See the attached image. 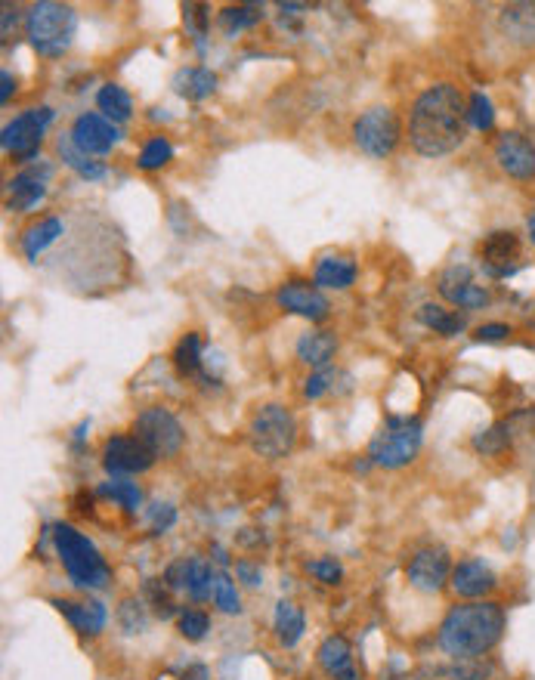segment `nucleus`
<instances>
[{
	"label": "nucleus",
	"instance_id": "nucleus-1",
	"mask_svg": "<svg viewBox=\"0 0 535 680\" xmlns=\"http://www.w3.org/2000/svg\"><path fill=\"white\" fill-rule=\"evenodd\" d=\"M467 99L455 84L427 87L412 106L409 140L421 158L452 155L467 136Z\"/></svg>",
	"mask_w": 535,
	"mask_h": 680
},
{
	"label": "nucleus",
	"instance_id": "nucleus-2",
	"mask_svg": "<svg viewBox=\"0 0 535 680\" xmlns=\"http://www.w3.org/2000/svg\"><path fill=\"white\" fill-rule=\"evenodd\" d=\"M505 634V609L492 600H471L452 606L440 625V646L452 659L486 656Z\"/></svg>",
	"mask_w": 535,
	"mask_h": 680
},
{
	"label": "nucleus",
	"instance_id": "nucleus-3",
	"mask_svg": "<svg viewBox=\"0 0 535 680\" xmlns=\"http://www.w3.org/2000/svg\"><path fill=\"white\" fill-rule=\"evenodd\" d=\"M53 544H56V554L69 572L72 585L78 588H93V591H103L112 582V569L103 560V554L96 551V544L81 535L78 529H72L69 523H56L53 526Z\"/></svg>",
	"mask_w": 535,
	"mask_h": 680
},
{
	"label": "nucleus",
	"instance_id": "nucleus-4",
	"mask_svg": "<svg viewBox=\"0 0 535 680\" xmlns=\"http://www.w3.org/2000/svg\"><path fill=\"white\" fill-rule=\"evenodd\" d=\"M75 31H78V16L65 4L41 0V4H31L25 13V38L47 59H59L69 50L75 41Z\"/></svg>",
	"mask_w": 535,
	"mask_h": 680
},
{
	"label": "nucleus",
	"instance_id": "nucleus-5",
	"mask_svg": "<svg viewBox=\"0 0 535 680\" xmlns=\"http://www.w3.org/2000/svg\"><path fill=\"white\" fill-rule=\"evenodd\" d=\"M424 442V427L418 418H396L390 415L384 427L369 442V461L387 470L406 467Z\"/></svg>",
	"mask_w": 535,
	"mask_h": 680
},
{
	"label": "nucleus",
	"instance_id": "nucleus-6",
	"mask_svg": "<svg viewBox=\"0 0 535 680\" xmlns=\"http://www.w3.org/2000/svg\"><path fill=\"white\" fill-rule=\"evenodd\" d=\"M248 439L260 458H270V461L285 458L297 442V421L279 402L260 405L248 424Z\"/></svg>",
	"mask_w": 535,
	"mask_h": 680
},
{
	"label": "nucleus",
	"instance_id": "nucleus-7",
	"mask_svg": "<svg viewBox=\"0 0 535 680\" xmlns=\"http://www.w3.org/2000/svg\"><path fill=\"white\" fill-rule=\"evenodd\" d=\"M353 140L369 158H390L399 143V118L387 106L365 109L353 121Z\"/></svg>",
	"mask_w": 535,
	"mask_h": 680
},
{
	"label": "nucleus",
	"instance_id": "nucleus-8",
	"mask_svg": "<svg viewBox=\"0 0 535 680\" xmlns=\"http://www.w3.org/2000/svg\"><path fill=\"white\" fill-rule=\"evenodd\" d=\"M133 436H137L155 458H171L183 449V427L161 405L146 408V412L137 415V421H133Z\"/></svg>",
	"mask_w": 535,
	"mask_h": 680
},
{
	"label": "nucleus",
	"instance_id": "nucleus-9",
	"mask_svg": "<svg viewBox=\"0 0 535 680\" xmlns=\"http://www.w3.org/2000/svg\"><path fill=\"white\" fill-rule=\"evenodd\" d=\"M50 121H53V109H47V106L28 109L19 118H13L4 127V140H0L4 143V152L13 155V161L28 164L41 152V143H44V133L50 127Z\"/></svg>",
	"mask_w": 535,
	"mask_h": 680
},
{
	"label": "nucleus",
	"instance_id": "nucleus-10",
	"mask_svg": "<svg viewBox=\"0 0 535 680\" xmlns=\"http://www.w3.org/2000/svg\"><path fill=\"white\" fill-rule=\"evenodd\" d=\"M406 575L409 585L424 591V594H437L446 588V582L452 578V563H449V551L446 548H421L409 563H406Z\"/></svg>",
	"mask_w": 535,
	"mask_h": 680
},
{
	"label": "nucleus",
	"instance_id": "nucleus-11",
	"mask_svg": "<svg viewBox=\"0 0 535 680\" xmlns=\"http://www.w3.org/2000/svg\"><path fill=\"white\" fill-rule=\"evenodd\" d=\"M437 288L452 306H458V310H483V306H489V300H492V294L474 279V272L458 263L440 272Z\"/></svg>",
	"mask_w": 535,
	"mask_h": 680
},
{
	"label": "nucleus",
	"instance_id": "nucleus-12",
	"mask_svg": "<svg viewBox=\"0 0 535 680\" xmlns=\"http://www.w3.org/2000/svg\"><path fill=\"white\" fill-rule=\"evenodd\" d=\"M69 136L84 155L93 158V155H109L121 140V130H118V124H112L99 112H84V115L75 118Z\"/></svg>",
	"mask_w": 535,
	"mask_h": 680
},
{
	"label": "nucleus",
	"instance_id": "nucleus-13",
	"mask_svg": "<svg viewBox=\"0 0 535 680\" xmlns=\"http://www.w3.org/2000/svg\"><path fill=\"white\" fill-rule=\"evenodd\" d=\"M495 161L514 180H535V143L517 130H505L495 140Z\"/></svg>",
	"mask_w": 535,
	"mask_h": 680
},
{
	"label": "nucleus",
	"instance_id": "nucleus-14",
	"mask_svg": "<svg viewBox=\"0 0 535 680\" xmlns=\"http://www.w3.org/2000/svg\"><path fill=\"white\" fill-rule=\"evenodd\" d=\"M155 464V455L143 446L137 436H112L103 449V467L112 476L143 473Z\"/></svg>",
	"mask_w": 535,
	"mask_h": 680
},
{
	"label": "nucleus",
	"instance_id": "nucleus-15",
	"mask_svg": "<svg viewBox=\"0 0 535 680\" xmlns=\"http://www.w3.org/2000/svg\"><path fill=\"white\" fill-rule=\"evenodd\" d=\"M276 300H279L282 310H288V313H294V316H304V319H310V322H322V319L328 316V310H331L328 300H325V294L319 291V285H316V282H304V279H291V282H285V285L279 288Z\"/></svg>",
	"mask_w": 535,
	"mask_h": 680
},
{
	"label": "nucleus",
	"instance_id": "nucleus-16",
	"mask_svg": "<svg viewBox=\"0 0 535 680\" xmlns=\"http://www.w3.org/2000/svg\"><path fill=\"white\" fill-rule=\"evenodd\" d=\"M47 180H50V167H25L7 183V208L10 211H31L35 204L47 195Z\"/></svg>",
	"mask_w": 535,
	"mask_h": 680
},
{
	"label": "nucleus",
	"instance_id": "nucleus-17",
	"mask_svg": "<svg viewBox=\"0 0 535 680\" xmlns=\"http://www.w3.org/2000/svg\"><path fill=\"white\" fill-rule=\"evenodd\" d=\"M449 585H452V591L458 597L480 600V597H486V594H492L498 588V578H495V572L483 560H461L452 569Z\"/></svg>",
	"mask_w": 535,
	"mask_h": 680
},
{
	"label": "nucleus",
	"instance_id": "nucleus-18",
	"mask_svg": "<svg viewBox=\"0 0 535 680\" xmlns=\"http://www.w3.org/2000/svg\"><path fill=\"white\" fill-rule=\"evenodd\" d=\"M501 34L517 44V47H535V4L532 0H520V4H508L498 13Z\"/></svg>",
	"mask_w": 535,
	"mask_h": 680
},
{
	"label": "nucleus",
	"instance_id": "nucleus-19",
	"mask_svg": "<svg viewBox=\"0 0 535 680\" xmlns=\"http://www.w3.org/2000/svg\"><path fill=\"white\" fill-rule=\"evenodd\" d=\"M319 665L334 680H359V671L353 665V646L344 634H331L319 646Z\"/></svg>",
	"mask_w": 535,
	"mask_h": 680
},
{
	"label": "nucleus",
	"instance_id": "nucleus-20",
	"mask_svg": "<svg viewBox=\"0 0 535 680\" xmlns=\"http://www.w3.org/2000/svg\"><path fill=\"white\" fill-rule=\"evenodd\" d=\"M517 254H520V242L511 229L508 232H492L483 242V263L489 269V276H511Z\"/></svg>",
	"mask_w": 535,
	"mask_h": 680
},
{
	"label": "nucleus",
	"instance_id": "nucleus-21",
	"mask_svg": "<svg viewBox=\"0 0 535 680\" xmlns=\"http://www.w3.org/2000/svg\"><path fill=\"white\" fill-rule=\"evenodd\" d=\"M53 606L81 634H99V631L106 628V606L99 603V600H78V603H72V600H53Z\"/></svg>",
	"mask_w": 535,
	"mask_h": 680
},
{
	"label": "nucleus",
	"instance_id": "nucleus-22",
	"mask_svg": "<svg viewBox=\"0 0 535 680\" xmlns=\"http://www.w3.org/2000/svg\"><path fill=\"white\" fill-rule=\"evenodd\" d=\"M313 282L319 288H331V291H347L356 282V260L347 254H325L316 263Z\"/></svg>",
	"mask_w": 535,
	"mask_h": 680
},
{
	"label": "nucleus",
	"instance_id": "nucleus-23",
	"mask_svg": "<svg viewBox=\"0 0 535 680\" xmlns=\"http://www.w3.org/2000/svg\"><path fill=\"white\" fill-rule=\"evenodd\" d=\"M334 353H338V337H334V331H307L297 340V359L316 371L328 368Z\"/></svg>",
	"mask_w": 535,
	"mask_h": 680
},
{
	"label": "nucleus",
	"instance_id": "nucleus-24",
	"mask_svg": "<svg viewBox=\"0 0 535 680\" xmlns=\"http://www.w3.org/2000/svg\"><path fill=\"white\" fill-rule=\"evenodd\" d=\"M273 628H276V640L285 646V650H291V646H297L300 637H304V631H307L304 612H300V606L291 603V600H279L276 616H273Z\"/></svg>",
	"mask_w": 535,
	"mask_h": 680
},
{
	"label": "nucleus",
	"instance_id": "nucleus-25",
	"mask_svg": "<svg viewBox=\"0 0 535 680\" xmlns=\"http://www.w3.org/2000/svg\"><path fill=\"white\" fill-rule=\"evenodd\" d=\"M174 90L183 96V99H192V102H202L208 99L214 90H217V75L211 72V68H180V72L174 75Z\"/></svg>",
	"mask_w": 535,
	"mask_h": 680
},
{
	"label": "nucleus",
	"instance_id": "nucleus-26",
	"mask_svg": "<svg viewBox=\"0 0 535 680\" xmlns=\"http://www.w3.org/2000/svg\"><path fill=\"white\" fill-rule=\"evenodd\" d=\"M56 152H59V158L69 164L75 174L81 177V180H103L106 177V164L103 161H96V158H90V155H84L75 143H72V136L69 133H62L59 140H56Z\"/></svg>",
	"mask_w": 535,
	"mask_h": 680
},
{
	"label": "nucleus",
	"instance_id": "nucleus-27",
	"mask_svg": "<svg viewBox=\"0 0 535 680\" xmlns=\"http://www.w3.org/2000/svg\"><path fill=\"white\" fill-rule=\"evenodd\" d=\"M62 232H65V223H62L59 217H44V220H38L35 226H28L25 235H22V254H25L28 260H38Z\"/></svg>",
	"mask_w": 535,
	"mask_h": 680
},
{
	"label": "nucleus",
	"instance_id": "nucleus-28",
	"mask_svg": "<svg viewBox=\"0 0 535 680\" xmlns=\"http://www.w3.org/2000/svg\"><path fill=\"white\" fill-rule=\"evenodd\" d=\"M96 109L103 118H109L112 124H124L133 112V99L121 84H103L96 93Z\"/></svg>",
	"mask_w": 535,
	"mask_h": 680
},
{
	"label": "nucleus",
	"instance_id": "nucleus-29",
	"mask_svg": "<svg viewBox=\"0 0 535 680\" xmlns=\"http://www.w3.org/2000/svg\"><path fill=\"white\" fill-rule=\"evenodd\" d=\"M214 582H217V569L208 560L202 557L186 560V594L192 600H208L214 594Z\"/></svg>",
	"mask_w": 535,
	"mask_h": 680
},
{
	"label": "nucleus",
	"instance_id": "nucleus-30",
	"mask_svg": "<svg viewBox=\"0 0 535 680\" xmlns=\"http://www.w3.org/2000/svg\"><path fill=\"white\" fill-rule=\"evenodd\" d=\"M418 319H421V325L433 328L437 334H446V337L464 331V316H458L455 310H446L440 303H424L418 310Z\"/></svg>",
	"mask_w": 535,
	"mask_h": 680
},
{
	"label": "nucleus",
	"instance_id": "nucleus-31",
	"mask_svg": "<svg viewBox=\"0 0 535 680\" xmlns=\"http://www.w3.org/2000/svg\"><path fill=\"white\" fill-rule=\"evenodd\" d=\"M174 365H177L180 374H198V368H202V337H198L195 331H189L177 340Z\"/></svg>",
	"mask_w": 535,
	"mask_h": 680
},
{
	"label": "nucleus",
	"instance_id": "nucleus-32",
	"mask_svg": "<svg viewBox=\"0 0 535 680\" xmlns=\"http://www.w3.org/2000/svg\"><path fill=\"white\" fill-rule=\"evenodd\" d=\"M263 19V7L260 4H242V7H226L220 13V28L229 34H239L242 28H251Z\"/></svg>",
	"mask_w": 535,
	"mask_h": 680
},
{
	"label": "nucleus",
	"instance_id": "nucleus-33",
	"mask_svg": "<svg viewBox=\"0 0 535 680\" xmlns=\"http://www.w3.org/2000/svg\"><path fill=\"white\" fill-rule=\"evenodd\" d=\"M99 495L103 498H112L115 504H121L124 510H137L140 504H143V492H140V486L137 483H130V480H109V483H103L96 489Z\"/></svg>",
	"mask_w": 535,
	"mask_h": 680
},
{
	"label": "nucleus",
	"instance_id": "nucleus-34",
	"mask_svg": "<svg viewBox=\"0 0 535 680\" xmlns=\"http://www.w3.org/2000/svg\"><path fill=\"white\" fill-rule=\"evenodd\" d=\"M511 442V427L508 424H492L474 436V452L480 455H501Z\"/></svg>",
	"mask_w": 535,
	"mask_h": 680
},
{
	"label": "nucleus",
	"instance_id": "nucleus-35",
	"mask_svg": "<svg viewBox=\"0 0 535 680\" xmlns=\"http://www.w3.org/2000/svg\"><path fill=\"white\" fill-rule=\"evenodd\" d=\"M171 158H174V146L167 143L164 136H152V140L140 149L137 167L140 170H158V167H164Z\"/></svg>",
	"mask_w": 535,
	"mask_h": 680
},
{
	"label": "nucleus",
	"instance_id": "nucleus-36",
	"mask_svg": "<svg viewBox=\"0 0 535 680\" xmlns=\"http://www.w3.org/2000/svg\"><path fill=\"white\" fill-rule=\"evenodd\" d=\"M467 121H471V127L477 130H492L495 124V109H492V99L486 93H471V99H467Z\"/></svg>",
	"mask_w": 535,
	"mask_h": 680
},
{
	"label": "nucleus",
	"instance_id": "nucleus-37",
	"mask_svg": "<svg viewBox=\"0 0 535 680\" xmlns=\"http://www.w3.org/2000/svg\"><path fill=\"white\" fill-rule=\"evenodd\" d=\"M214 603L223 609V612H239L242 609V600H239V591H236V582L226 575V572H217V582H214Z\"/></svg>",
	"mask_w": 535,
	"mask_h": 680
},
{
	"label": "nucleus",
	"instance_id": "nucleus-38",
	"mask_svg": "<svg viewBox=\"0 0 535 680\" xmlns=\"http://www.w3.org/2000/svg\"><path fill=\"white\" fill-rule=\"evenodd\" d=\"M177 628L186 640H202L208 631H211V619L205 616V612H198V609H186L180 612V619H177Z\"/></svg>",
	"mask_w": 535,
	"mask_h": 680
},
{
	"label": "nucleus",
	"instance_id": "nucleus-39",
	"mask_svg": "<svg viewBox=\"0 0 535 680\" xmlns=\"http://www.w3.org/2000/svg\"><path fill=\"white\" fill-rule=\"evenodd\" d=\"M307 572L316 575L322 585H338L344 578V566L334 560V557H319V560H310L307 563Z\"/></svg>",
	"mask_w": 535,
	"mask_h": 680
},
{
	"label": "nucleus",
	"instance_id": "nucleus-40",
	"mask_svg": "<svg viewBox=\"0 0 535 680\" xmlns=\"http://www.w3.org/2000/svg\"><path fill=\"white\" fill-rule=\"evenodd\" d=\"M118 619H121V628L127 634H140L146 628V612H143V603L140 600H124L121 603V612H118Z\"/></svg>",
	"mask_w": 535,
	"mask_h": 680
},
{
	"label": "nucleus",
	"instance_id": "nucleus-41",
	"mask_svg": "<svg viewBox=\"0 0 535 680\" xmlns=\"http://www.w3.org/2000/svg\"><path fill=\"white\" fill-rule=\"evenodd\" d=\"M334 381H338V371H334V368H322V371H316L313 378L307 381V387H304L307 399H319L322 393H328V390L334 387Z\"/></svg>",
	"mask_w": 535,
	"mask_h": 680
},
{
	"label": "nucleus",
	"instance_id": "nucleus-42",
	"mask_svg": "<svg viewBox=\"0 0 535 680\" xmlns=\"http://www.w3.org/2000/svg\"><path fill=\"white\" fill-rule=\"evenodd\" d=\"M167 591H171V588H161L158 591V582H146V594H149V600H152V606H155V612H158V616L161 619H171L174 616V603H171V597H167Z\"/></svg>",
	"mask_w": 535,
	"mask_h": 680
},
{
	"label": "nucleus",
	"instance_id": "nucleus-43",
	"mask_svg": "<svg viewBox=\"0 0 535 680\" xmlns=\"http://www.w3.org/2000/svg\"><path fill=\"white\" fill-rule=\"evenodd\" d=\"M149 523H152V532H167L174 523H177V510L171 504H152L149 510Z\"/></svg>",
	"mask_w": 535,
	"mask_h": 680
},
{
	"label": "nucleus",
	"instance_id": "nucleus-44",
	"mask_svg": "<svg viewBox=\"0 0 535 680\" xmlns=\"http://www.w3.org/2000/svg\"><path fill=\"white\" fill-rule=\"evenodd\" d=\"M508 334H511V328L505 322H489L474 331V340H480V344H498V340H505Z\"/></svg>",
	"mask_w": 535,
	"mask_h": 680
},
{
	"label": "nucleus",
	"instance_id": "nucleus-45",
	"mask_svg": "<svg viewBox=\"0 0 535 680\" xmlns=\"http://www.w3.org/2000/svg\"><path fill=\"white\" fill-rule=\"evenodd\" d=\"M164 585L171 591H186V560H177L164 569Z\"/></svg>",
	"mask_w": 535,
	"mask_h": 680
},
{
	"label": "nucleus",
	"instance_id": "nucleus-46",
	"mask_svg": "<svg viewBox=\"0 0 535 680\" xmlns=\"http://www.w3.org/2000/svg\"><path fill=\"white\" fill-rule=\"evenodd\" d=\"M183 13H186V22L192 25V31L198 34V38H205V28H208L205 7H202V4H186V7H183Z\"/></svg>",
	"mask_w": 535,
	"mask_h": 680
},
{
	"label": "nucleus",
	"instance_id": "nucleus-47",
	"mask_svg": "<svg viewBox=\"0 0 535 680\" xmlns=\"http://www.w3.org/2000/svg\"><path fill=\"white\" fill-rule=\"evenodd\" d=\"M236 575H239V578H242V582H245V585H248V588H257V585H260V582H263V572H260V569H257V566H251V563H245V560H242V563H239V566H236Z\"/></svg>",
	"mask_w": 535,
	"mask_h": 680
},
{
	"label": "nucleus",
	"instance_id": "nucleus-48",
	"mask_svg": "<svg viewBox=\"0 0 535 680\" xmlns=\"http://www.w3.org/2000/svg\"><path fill=\"white\" fill-rule=\"evenodd\" d=\"M16 22H19V10L4 4V41H10V28H16Z\"/></svg>",
	"mask_w": 535,
	"mask_h": 680
},
{
	"label": "nucleus",
	"instance_id": "nucleus-49",
	"mask_svg": "<svg viewBox=\"0 0 535 680\" xmlns=\"http://www.w3.org/2000/svg\"><path fill=\"white\" fill-rule=\"evenodd\" d=\"M0 81H4V90H0V102H4V106H7L10 96L16 93V78H13L10 72H4V75H0Z\"/></svg>",
	"mask_w": 535,
	"mask_h": 680
},
{
	"label": "nucleus",
	"instance_id": "nucleus-50",
	"mask_svg": "<svg viewBox=\"0 0 535 680\" xmlns=\"http://www.w3.org/2000/svg\"><path fill=\"white\" fill-rule=\"evenodd\" d=\"M183 680H208V668L205 665H189L183 671Z\"/></svg>",
	"mask_w": 535,
	"mask_h": 680
},
{
	"label": "nucleus",
	"instance_id": "nucleus-51",
	"mask_svg": "<svg viewBox=\"0 0 535 680\" xmlns=\"http://www.w3.org/2000/svg\"><path fill=\"white\" fill-rule=\"evenodd\" d=\"M526 232H529V242L535 245V211H532L529 220H526Z\"/></svg>",
	"mask_w": 535,
	"mask_h": 680
}]
</instances>
